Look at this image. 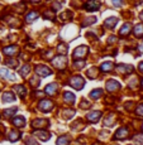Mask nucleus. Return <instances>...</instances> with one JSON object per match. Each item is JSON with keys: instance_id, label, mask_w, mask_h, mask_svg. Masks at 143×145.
Here are the masks:
<instances>
[{"instance_id": "f257e3e1", "label": "nucleus", "mask_w": 143, "mask_h": 145, "mask_svg": "<svg viewBox=\"0 0 143 145\" xmlns=\"http://www.w3.org/2000/svg\"><path fill=\"white\" fill-rule=\"evenodd\" d=\"M71 86L74 88H76V90H80V88L84 87V85H85V81H84V78L81 76H74L71 78Z\"/></svg>"}, {"instance_id": "f03ea898", "label": "nucleus", "mask_w": 143, "mask_h": 145, "mask_svg": "<svg viewBox=\"0 0 143 145\" xmlns=\"http://www.w3.org/2000/svg\"><path fill=\"white\" fill-rule=\"evenodd\" d=\"M36 72H37V74H39V76H42V77H46V76L51 74V69L44 65H38L36 67Z\"/></svg>"}, {"instance_id": "7ed1b4c3", "label": "nucleus", "mask_w": 143, "mask_h": 145, "mask_svg": "<svg viewBox=\"0 0 143 145\" xmlns=\"http://www.w3.org/2000/svg\"><path fill=\"white\" fill-rule=\"evenodd\" d=\"M52 65L55 66L56 68H58V69H62L63 67L66 66V58H65V57H62V56H58V57L53 58V61H52Z\"/></svg>"}, {"instance_id": "20e7f679", "label": "nucleus", "mask_w": 143, "mask_h": 145, "mask_svg": "<svg viewBox=\"0 0 143 145\" xmlns=\"http://www.w3.org/2000/svg\"><path fill=\"white\" fill-rule=\"evenodd\" d=\"M38 107L41 108L42 111H44V112H48V111L52 110L53 104H52V101H49V100H41Z\"/></svg>"}, {"instance_id": "39448f33", "label": "nucleus", "mask_w": 143, "mask_h": 145, "mask_svg": "<svg viewBox=\"0 0 143 145\" xmlns=\"http://www.w3.org/2000/svg\"><path fill=\"white\" fill-rule=\"evenodd\" d=\"M120 88V83L115 80H109L106 82V91L109 92H113V91H118Z\"/></svg>"}, {"instance_id": "423d86ee", "label": "nucleus", "mask_w": 143, "mask_h": 145, "mask_svg": "<svg viewBox=\"0 0 143 145\" xmlns=\"http://www.w3.org/2000/svg\"><path fill=\"white\" fill-rule=\"evenodd\" d=\"M86 53H88V48H86L85 46H81V47H77V48L74 51L72 57L74 58H82L86 56Z\"/></svg>"}, {"instance_id": "0eeeda50", "label": "nucleus", "mask_w": 143, "mask_h": 145, "mask_svg": "<svg viewBox=\"0 0 143 145\" xmlns=\"http://www.w3.org/2000/svg\"><path fill=\"white\" fill-rule=\"evenodd\" d=\"M84 8H85L88 12H96L100 8V3L99 1H88L84 4Z\"/></svg>"}, {"instance_id": "6e6552de", "label": "nucleus", "mask_w": 143, "mask_h": 145, "mask_svg": "<svg viewBox=\"0 0 143 145\" xmlns=\"http://www.w3.org/2000/svg\"><path fill=\"white\" fill-rule=\"evenodd\" d=\"M0 76L4 77V78H7V80H9V81H15L14 73L8 68H0Z\"/></svg>"}, {"instance_id": "1a4fd4ad", "label": "nucleus", "mask_w": 143, "mask_h": 145, "mask_svg": "<svg viewBox=\"0 0 143 145\" xmlns=\"http://www.w3.org/2000/svg\"><path fill=\"white\" fill-rule=\"evenodd\" d=\"M117 71L119 72V73H123V74L130 73V72L133 71V66H130V65H119L117 67Z\"/></svg>"}, {"instance_id": "9d476101", "label": "nucleus", "mask_w": 143, "mask_h": 145, "mask_svg": "<svg viewBox=\"0 0 143 145\" xmlns=\"http://www.w3.org/2000/svg\"><path fill=\"white\" fill-rule=\"evenodd\" d=\"M127 136H128V129L127 127H120L115 133V135H114V139H125Z\"/></svg>"}, {"instance_id": "9b49d317", "label": "nucleus", "mask_w": 143, "mask_h": 145, "mask_svg": "<svg viewBox=\"0 0 143 145\" xmlns=\"http://www.w3.org/2000/svg\"><path fill=\"white\" fill-rule=\"evenodd\" d=\"M100 116H101V112L100 111H92V112H90V114H88V120L89 121H91V122H96L98 120L100 119Z\"/></svg>"}, {"instance_id": "f8f14e48", "label": "nucleus", "mask_w": 143, "mask_h": 145, "mask_svg": "<svg viewBox=\"0 0 143 145\" xmlns=\"http://www.w3.org/2000/svg\"><path fill=\"white\" fill-rule=\"evenodd\" d=\"M3 52H4V54L7 56H14L18 53V47L16 46H10V47H5L4 49H3Z\"/></svg>"}, {"instance_id": "ddd939ff", "label": "nucleus", "mask_w": 143, "mask_h": 145, "mask_svg": "<svg viewBox=\"0 0 143 145\" xmlns=\"http://www.w3.org/2000/svg\"><path fill=\"white\" fill-rule=\"evenodd\" d=\"M1 99H3V101H4V102H13L14 100H15V96H14L13 92H10V91H7V92L3 93Z\"/></svg>"}, {"instance_id": "4468645a", "label": "nucleus", "mask_w": 143, "mask_h": 145, "mask_svg": "<svg viewBox=\"0 0 143 145\" xmlns=\"http://www.w3.org/2000/svg\"><path fill=\"white\" fill-rule=\"evenodd\" d=\"M57 90H58L57 83H49V85L46 87V90H44V91H46L48 95H56V93H57Z\"/></svg>"}, {"instance_id": "2eb2a0df", "label": "nucleus", "mask_w": 143, "mask_h": 145, "mask_svg": "<svg viewBox=\"0 0 143 145\" xmlns=\"http://www.w3.org/2000/svg\"><path fill=\"white\" fill-rule=\"evenodd\" d=\"M12 122H13L14 126H16V127H22L26 125V120H24V118H22V116H18V118L13 119Z\"/></svg>"}, {"instance_id": "dca6fc26", "label": "nucleus", "mask_w": 143, "mask_h": 145, "mask_svg": "<svg viewBox=\"0 0 143 145\" xmlns=\"http://www.w3.org/2000/svg\"><path fill=\"white\" fill-rule=\"evenodd\" d=\"M34 135L36 136H38L39 139H42V140H48L49 139V133H47V131H42V130H37V131H34Z\"/></svg>"}, {"instance_id": "f3484780", "label": "nucleus", "mask_w": 143, "mask_h": 145, "mask_svg": "<svg viewBox=\"0 0 143 145\" xmlns=\"http://www.w3.org/2000/svg\"><path fill=\"white\" fill-rule=\"evenodd\" d=\"M130 28L132 25L129 23H125L124 25H123L122 28H120V30H119V34L120 35H123V37H125V35H128L129 34V32H130Z\"/></svg>"}, {"instance_id": "a211bd4d", "label": "nucleus", "mask_w": 143, "mask_h": 145, "mask_svg": "<svg viewBox=\"0 0 143 145\" xmlns=\"http://www.w3.org/2000/svg\"><path fill=\"white\" fill-rule=\"evenodd\" d=\"M117 23H118V19L117 18H109V19H106V20L104 22V25L106 28H109V29H113V28L115 27Z\"/></svg>"}, {"instance_id": "6ab92c4d", "label": "nucleus", "mask_w": 143, "mask_h": 145, "mask_svg": "<svg viewBox=\"0 0 143 145\" xmlns=\"http://www.w3.org/2000/svg\"><path fill=\"white\" fill-rule=\"evenodd\" d=\"M63 97H65V101L67 102V104H74L75 102V95L72 92H65L63 93Z\"/></svg>"}, {"instance_id": "aec40b11", "label": "nucleus", "mask_w": 143, "mask_h": 145, "mask_svg": "<svg viewBox=\"0 0 143 145\" xmlns=\"http://www.w3.org/2000/svg\"><path fill=\"white\" fill-rule=\"evenodd\" d=\"M100 69H101L103 72H110L111 69H113V63L106 61V62H104L101 66H100Z\"/></svg>"}, {"instance_id": "412c9836", "label": "nucleus", "mask_w": 143, "mask_h": 145, "mask_svg": "<svg viewBox=\"0 0 143 145\" xmlns=\"http://www.w3.org/2000/svg\"><path fill=\"white\" fill-rule=\"evenodd\" d=\"M14 90H16V92H18V95L20 97H24V96H26V93H27L26 87H24V86H20V85L14 86Z\"/></svg>"}, {"instance_id": "4be33fe9", "label": "nucleus", "mask_w": 143, "mask_h": 145, "mask_svg": "<svg viewBox=\"0 0 143 145\" xmlns=\"http://www.w3.org/2000/svg\"><path fill=\"white\" fill-rule=\"evenodd\" d=\"M48 122L46 120H36V121L32 122V126L33 127H41V126H47Z\"/></svg>"}, {"instance_id": "5701e85b", "label": "nucleus", "mask_w": 143, "mask_h": 145, "mask_svg": "<svg viewBox=\"0 0 143 145\" xmlns=\"http://www.w3.org/2000/svg\"><path fill=\"white\" fill-rule=\"evenodd\" d=\"M70 144V138L67 135L65 136H61V138H58L57 140V145H69Z\"/></svg>"}, {"instance_id": "b1692460", "label": "nucleus", "mask_w": 143, "mask_h": 145, "mask_svg": "<svg viewBox=\"0 0 143 145\" xmlns=\"http://www.w3.org/2000/svg\"><path fill=\"white\" fill-rule=\"evenodd\" d=\"M19 138H20V134L16 131V130H12V131L9 133V140H12V141H16Z\"/></svg>"}, {"instance_id": "393cba45", "label": "nucleus", "mask_w": 143, "mask_h": 145, "mask_svg": "<svg viewBox=\"0 0 143 145\" xmlns=\"http://www.w3.org/2000/svg\"><path fill=\"white\" fill-rule=\"evenodd\" d=\"M101 95H103V90L96 88V90H94V91H91V92H90V97H91V99H94V100H96V99H99Z\"/></svg>"}, {"instance_id": "a878e982", "label": "nucleus", "mask_w": 143, "mask_h": 145, "mask_svg": "<svg viewBox=\"0 0 143 145\" xmlns=\"http://www.w3.org/2000/svg\"><path fill=\"white\" fill-rule=\"evenodd\" d=\"M134 34L137 37H143V24H138L134 27Z\"/></svg>"}, {"instance_id": "bb28decb", "label": "nucleus", "mask_w": 143, "mask_h": 145, "mask_svg": "<svg viewBox=\"0 0 143 145\" xmlns=\"http://www.w3.org/2000/svg\"><path fill=\"white\" fill-rule=\"evenodd\" d=\"M37 18H38V13H37V12H30V13L27 15L26 20L28 22V23H30V22H33L34 19H37Z\"/></svg>"}, {"instance_id": "cd10ccee", "label": "nucleus", "mask_w": 143, "mask_h": 145, "mask_svg": "<svg viewBox=\"0 0 143 145\" xmlns=\"http://www.w3.org/2000/svg\"><path fill=\"white\" fill-rule=\"evenodd\" d=\"M16 112V108H8V110H5L4 111V118H10V116H13L14 114Z\"/></svg>"}, {"instance_id": "c85d7f7f", "label": "nucleus", "mask_w": 143, "mask_h": 145, "mask_svg": "<svg viewBox=\"0 0 143 145\" xmlns=\"http://www.w3.org/2000/svg\"><path fill=\"white\" fill-rule=\"evenodd\" d=\"M29 71H30V67L28 66V65H26V66H23V67H22V68H20V71H19V73H20L22 76L24 77V76H27V74L29 73Z\"/></svg>"}, {"instance_id": "c756f323", "label": "nucleus", "mask_w": 143, "mask_h": 145, "mask_svg": "<svg viewBox=\"0 0 143 145\" xmlns=\"http://www.w3.org/2000/svg\"><path fill=\"white\" fill-rule=\"evenodd\" d=\"M88 76L90 77V78H96V77H98V69H96V68H91V69H89Z\"/></svg>"}, {"instance_id": "7c9ffc66", "label": "nucleus", "mask_w": 143, "mask_h": 145, "mask_svg": "<svg viewBox=\"0 0 143 145\" xmlns=\"http://www.w3.org/2000/svg\"><path fill=\"white\" fill-rule=\"evenodd\" d=\"M134 140H137V143L139 145H143V135L142 134H138V135L134 136Z\"/></svg>"}, {"instance_id": "2f4dec72", "label": "nucleus", "mask_w": 143, "mask_h": 145, "mask_svg": "<svg viewBox=\"0 0 143 145\" xmlns=\"http://www.w3.org/2000/svg\"><path fill=\"white\" fill-rule=\"evenodd\" d=\"M86 20H88V22H84V23H82V27H86V25H89V24H91V23H95L96 18H88Z\"/></svg>"}, {"instance_id": "473e14b6", "label": "nucleus", "mask_w": 143, "mask_h": 145, "mask_svg": "<svg viewBox=\"0 0 143 145\" xmlns=\"http://www.w3.org/2000/svg\"><path fill=\"white\" fill-rule=\"evenodd\" d=\"M71 15H72L71 12H65L63 14H61L60 18H61V20H66V19H67V18H70Z\"/></svg>"}, {"instance_id": "72a5a7b5", "label": "nucleus", "mask_w": 143, "mask_h": 145, "mask_svg": "<svg viewBox=\"0 0 143 145\" xmlns=\"http://www.w3.org/2000/svg\"><path fill=\"white\" fill-rule=\"evenodd\" d=\"M7 65L9 66V67H16L18 62H16V61H14V59H8L7 61Z\"/></svg>"}, {"instance_id": "f704fd0d", "label": "nucleus", "mask_w": 143, "mask_h": 145, "mask_svg": "<svg viewBox=\"0 0 143 145\" xmlns=\"http://www.w3.org/2000/svg\"><path fill=\"white\" fill-rule=\"evenodd\" d=\"M58 52L66 53L67 52V46H66V44H60V47H58Z\"/></svg>"}, {"instance_id": "c9c22d12", "label": "nucleus", "mask_w": 143, "mask_h": 145, "mask_svg": "<svg viewBox=\"0 0 143 145\" xmlns=\"http://www.w3.org/2000/svg\"><path fill=\"white\" fill-rule=\"evenodd\" d=\"M84 66H85V62H82V61L74 63V67H76V68H81V67H84Z\"/></svg>"}, {"instance_id": "e433bc0d", "label": "nucleus", "mask_w": 143, "mask_h": 145, "mask_svg": "<svg viewBox=\"0 0 143 145\" xmlns=\"http://www.w3.org/2000/svg\"><path fill=\"white\" fill-rule=\"evenodd\" d=\"M86 100H84V102H81L80 104V107H82V108H86V107H89L90 106V102H85Z\"/></svg>"}, {"instance_id": "4c0bfd02", "label": "nucleus", "mask_w": 143, "mask_h": 145, "mask_svg": "<svg viewBox=\"0 0 143 145\" xmlns=\"http://www.w3.org/2000/svg\"><path fill=\"white\" fill-rule=\"evenodd\" d=\"M137 114H138V115H141V116H143V105L138 106V108H137Z\"/></svg>"}, {"instance_id": "58836bf2", "label": "nucleus", "mask_w": 143, "mask_h": 145, "mask_svg": "<svg viewBox=\"0 0 143 145\" xmlns=\"http://www.w3.org/2000/svg\"><path fill=\"white\" fill-rule=\"evenodd\" d=\"M43 16L44 18H49V19H53V13H48V12H46L43 14Z\"/></svg>"}, {"instance_id": "ea45409f", "label": "nucleus", "mask_w": 143, "mask_h": 145, "mask_svg": "<svg viewBox=\"0 0 143 145\" xmlns=\"http://www.w3.org/2000/svg\"><path fill=\"white\" fill-rule=\"evenodd\" d=\"M27 145H38L33 139H27Z\"/></svg>"}, {"instance_id": "a19ab883", "label": "nucleus", "mask_w": 143, "mask_h": 145, "mask_svg": "<svg viewBox=\"0 0 143 145\" xmlns=\"http://www.w3.org/2000/svg\"><path fill=\"white\" fill-rule=\"evenodd\" d=\"M113 4L115 5V7H120V5H122V3H119V1H113Z\"/></svg>"}, {"instance_id": "79ce46f5", "label": "nucleus", "mask_w": 143, "mask_h": 145, "mask_svg": "<svg viewBox=\"0 0 143 145\" xmlns=\"http://www.w3.org/2000/svg\"><path fill=\"white\" fill-rule=\"evenodd\" d=\"M139 71H141L142 73H143V62H142V63H139Z\"/></svg>"}, {"instance_id": "37998d69", "label": "nucleus", "mask_w": 143, "mask_h": 145, "mask_svg": "<svg viewBox=\"0 0 143 145\" xmlns=\"http://www.w3.org/2000/svg\"><path fill=\"white\" fill-rule=\"evenodd\" d=\"M139 51H141V52L143 53V43L141 44V46H139Z\"/></svg>"}, {"instance_id": "c03bdc74", "label": "nucleus", "mask_w": 143, "mask_h": 145, "mask_svg": "<svg viewBox=\"0 0 143 145\" xmlns=\"http://www.w3.org/2000/svg\"><path fill=\"white\" fill-rule=\"evenodd\" d=\"M141 19H142V20H143V12L141 13Z\"/></svg>"}, {"instance_id": "a18cd8bd", "label": "nucleus", "mask_w": 143, "mask_h": 145, "mask_svg": "<svg viewBox=\"0 0 143 145\" xmlns=\"http://www.w3.org/2000/svg\"><path fill=\"white\" fill-rule=\"evenodd\" d=\"M142 87H143V80H142Z\"/></svg>"}]
</instances>
